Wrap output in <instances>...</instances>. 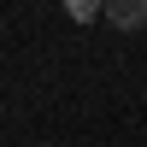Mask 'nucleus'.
I'll list each match as a JSON object with an SVG mask.
<instances>
[{
    "label": "nucleus",
    "instance_id": "nucleus-2",
    "mask_svg": "<svg viewBox=\"0 0 147 147\" xmlns=\"http://www.w3.org/2000/svg\"><path fill=\"white\" fill-rule=\"evenodd\" d=\"M65 18L71 24H94V18H106V0H65Z\"/></svg>",
    "mask_w": 147,
    "mask_h": 147
},
{
    "label": "nucleus",
    "instance_id": "nucleus-1",
    "mask_svg": "<svg viewBox=\"0 0 147 147\" xmlns=\"http://www.w3.org/2000/svg\"><path fill=\"white\" fill-rule=\"evenodd\" d=\"M106 24H112V30H124V35L147 30V0H106Z\"/></svg>",
    "mask_w": 147,
    "mask_h": 147
}]
</instances>
